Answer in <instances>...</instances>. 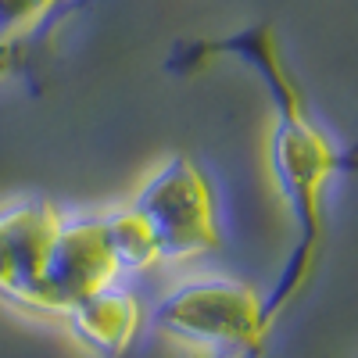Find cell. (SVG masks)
<instances>
[{
    "instance_id": "6da1fadb",
    "label": "cell",
    "mask_w": 358,
    "mask_h": 358,
    "mask_svg": "<svg viewBox=\"0 0 358 358\" xmlns=\"http://www.w3.org/2000/svg\"><path fill=\"white\" fill-rule=\"evenodd\" d=\"M215 62H236L258 76L273 104V172L280 194L287 201V215L294 226L290 255L280 268L273 290L262 294L268 326H280V319L297 305V297L308 290L319 273V258L326 248V194L334 179L351 172V155L326 136V129L308 115L305 90L297 83L280 33L273 22H251L244 29H233L226 36H190L176 40L162 72L176 79H190Z\"/></svg>"
},
{
    "instance_id": "7a4b0ae2",
    "label": "cell",
    "mask_w": 358,
    "mask_h": 358,
    "mask_svg": "<svg viewBox=\"0 0 358 358\" xmlns=\"http://www.w3.org/2000/svg\"><path fill=\"white\" fill-rule=\"evenodd\" d=\"M118 258L129 273L165 262L212 255L222 241L215 187L190 155H172L136 190V197L108 215Z\"/></svg>"
},
{
    "instance_id": "52a82bcc",
    "label": "cell",
    "mask_w": 358,
    "mask_h": 358,
    "mask_svg": "<svg viewBox=\"0 0 358 358\" xmlns=\"http://www.w3.org/2000/svg\"><path fill=\"white\" fill-rule=\"evenodd\" d=\"M190 358H222V355H208V351H190Z\"/></svg>"
},
{
    "instance_id": "8992f818",
    "label": "cell",
    "mask_w": 358,
    "mask_h": 358,
    "mask_svg": "<svg viewBox=\"0 0 358 358\" xmlns=\"http://www.w3.org/2000/svg\"><path fill=\"white\" fill-rule=\"evenodd\" d=\"M147 322V312L140 305V297L126 287H111L97 294L94 301H86L69 315V330L79 344H86L101 358H118L133 348Z\"/></svg>"
},
{
    "instance_id": "3957f363",
    "label": "cell",
    "mask_w": 358,
    "mask_h": 358,
    "mask_svg": "<svg viewBox=\"0 0 358 358\" xmlns=\"http://www.w3.org/2000/svg\"><path fill=\"white\" fill-rule=\"evenodd\" d=\"M158 334L222 358H255L265 351L273 326L262 294L241 280H190L169 290L151 312Z\"/></svg>"
},
{
    "instance_id": "277c9868",
    "label": "cell",
    "mask_w": 358,
    "mask_h": 358,
    "mask_svg": "<svg viewBox=\"0 0 358 358\" xmlns=\"http://www.w3.org/2000/svg\"><path fill=\"white\" fill-rule=\"evenodd\" d=\"M65 212L47 197H22L0 208V301L25 315L50 319L47 265Z\"/></svg>"
},
{
    "instance_id": "5b68a950",
    "label": "cell",
    "mask_w": 358,
    "mask_h": 358,
    "mask_svg": "<svg viewBox=\"0 0 358 358\" xmlns=\"http://www.w3.org/2000/svg\"><path fill=\"white\" fill-rule=\"evenodd\" d=\"M126 265L118 258L108 215L69 219L57 229L47 265V305L54 322H69L76 308L94 301L97 294L122 287Z\"/></svg>"
}]
</instances>
